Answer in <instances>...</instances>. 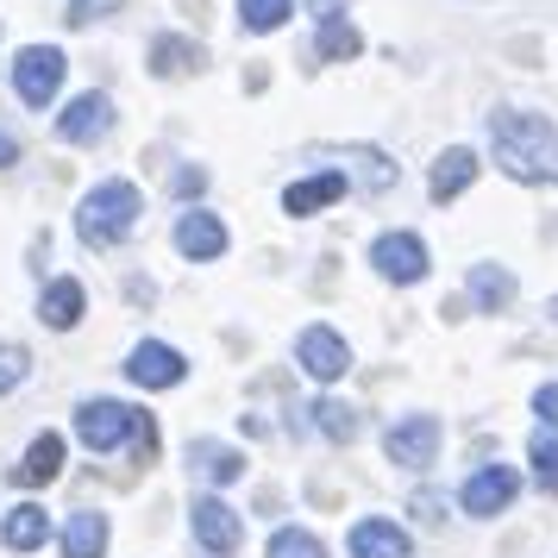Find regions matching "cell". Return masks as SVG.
I'll use <instances>...</instances> for the list:
<instances>
[{
  "mask_svg": "<svg viewBox=\"0 0 558 558\" xmlns=\"http://www.w3.org/2000/svg\"><path fill=\"white\" fill-rule=\"evenodd\" d=\"M489 145L514 182H558V126L546 113H521V107H496L489 113Z\"/></svg>",
  "mask_w": 558,
  "mask_h": 558,
  "instance_id": "1",
  "label": "cell"
},
{
  "mask_svg": "<svg viewBox=\"0 0 558 558\" xmlns=\"http://www.w3.org/2000/svg\"><path fill=\"white\" fill-rule=\"evenodd\" d=\"M138 189L132 182H101V189H88L76 207V232H82V245H120L132 227H138Z\"/></svg>",
  "mask_w": 558,
  "mask_h": 558,
  "instance_id": "2",
  "label": "cell"
},
{
  "mask_svg": "<svg viewBox=\"0 0 558 558\" xmlns=\"http://www.w3.org/2000/svg\"><path fill=\"white\" fill-rule=\"evenodd\" d=\"M13 88L26 107H51L57 88H63V51L57 45H26L20 63H13Z\"/></svg>",
  "mask_w": 558,
  "mask_h": 558,
  "instance_id": "3",
  "label": "cell"
},
{
  "mask_svg": "<svg viewBox=\"0 0 558 558\" xmlns=\"http://www.w3.org/2000/svg\"><path fill=\"white\" fill-rule=\"evenodd\" d=\"M138 414H145V408H126V402H82V414H76L82 446H88V452H113L120 439L138 433Z\"/></svg>",
  "mask_w": 558,
  "mask_h": 558,
  "instance_id": "4",
  "label": "cell"
},
{
  "mask_svg": "<svg viewBox=\"0 0 558 558\" xmlns=\"http://www.w3.org/2000/svg\"><path fill=\"white\" fill-rule=\"evenodd\" d=\"M514 489H521V471H514V464H483L477 477H464L458 502H464L471 521H489V514H502V508L514 502Z\"/></svg>",
  "mask_w": 558,
  "mask_h": 558,
  "instance_id": "5",
  "label": "cell"
},
{
  "mask_svg": "<svg viewBox=\"0 0 558 558\" xmlns=\"http://www.w3.org/2000/svg\"><path fill=\"white\" fill-rule=\"evenodd\" d=\"M295 364H302L314 383H339L345 371H352V345H345L332 327H307L302 339H295Z\"/></svg>",
  "mask_w": 558,
  "mask_h": 558,
  "instance_id": "6",
  "label": "cell"
},
{
  "mask_svg": "<svg viewBox=\"0 0 558 558\" xmlns=\"http://www.w3.org/2000/svg\"><path fill=\"white\" fill-rule=\"evenodd\" d=\"M371 264H377V277H389V282H421L433 257L414 232H383L377 245H371Z\"/></svg>",
  "mask_w": 558,
  "mask_h": 558,
  "instance_id": "7",
  "label": "cell"
},
{
  "mask_svg": "<svg viewBox=\"0 0 558 558\" xmlns=\"http://www.w3.org/2000/svg\"><path fill=\"white\" fill-rule=\"evenodd\" d=\"M107 132H113V101L107 95H76L57 113V138L63 145H101Z\"/></svg>",
  "mask_w": 558,
  "mask_h": 558,
  "instance_id": "8",
  "label": "cell"
},
{
  "mask_svg": "<svg viewBox=\"0 0 558 558\" xmlns=\"http://www.w3.org/2000/svg\"><path fill=\"white\" fill-rule=\"evenodd\" d=\"M126 377L138 383V389H177V383L189 377V364H182L177 345H163V339H145V345H132Z\"/></svg>",
  "mask_w": 558,
  "mask_h": 558,
  "instance_id": "9",
  "label": "cell"
},
{
  "mask_svg": "<svg viewBox=\"0 0 558 558\" xmlns=\"http://www.w3.org/2000/svg\"><path fill=\"white\" fill-rule=\"evenodd\" d=\"M189 521H195V539H202V553H214V558H232V553H239V539H245L239 514H232L220 496H202V502L189 508Z\"/></svg>",
  "mask_w": 558,
  "mask_h": 558,
  "instance_id": "10",
  "label": "cell"
},
{
  "mask_svg": "<svg viewBox=\"0 0 558 558\" xmlns=\"http://www.w3.org/2000/svg\"><path fill=\"white\" fill-rule=\"evenodd\" d=\"M383 446H389V458H396V464L421 471V464H433V458H439V421H433V414H408V421H396V427H389V439H383Z\"/></svg>",
  "mask_w": 558,
  "mask_h": 558,
  "instance_id": "11",
  "label": "cell"
},
{
  "mask_svg": "<svg viewBox=\"0 0 558 558\" xmlns=\"http://www.w3.org/2000/svg\"><path fill=\"white\" fill-rule=\"evenodd\" d=\"M177 252L195 257V264H207V257L227 252V227H220V214H207V207H189L177 220Z\"/></svg>",
  "mask_w": 558,
  "mask_h": 558,
  "instance_id": "12",
  "label": "cell"
},
{
  "mask_svg": "<svg viewBox=\"0 0 558 558\" xmlns=\"http://www.w3.org/2000/svg\"><path fill=\"white\" fill-rule=\"evenodd\" d=\"M339 195H345V177H339V170H314V177H302V182H289V189H282V214L307 220V214L332 207Z\"/></svg>",
  "mask_w": 558,
  "mask_h": 558,
  "instance_id": "13",
  "label": "cell"
},
{
  "mask_svg": "<svg viewBox=\"0 0 558 558\" xmlns=\"http://www.w3.org/2000/svg\"><path fill=\"white\" fill-rule=\"evenodd\" d=\"M57 471H63V439H57V433H38L32 452L13 464V483H20V489H45Z\"/></svg>",
  "mask_w": 558,
  "mask_h": 558,
  "instance_id": "14",
  "label": "cell"
},
{
  "mask_svg": "<svg viewBox=\"0 0 558 558\" xmlns=\"http://www.w3.org/2000/svg\"><path fill=\"white\" fill-rule=\"evenodd\" d=\"M82 307H88V295H82V282L76 277H57L45 295H38V320L45 327H57V332H70L82 320Z\"/></svg>",
  "mask_w": 558,
  "mask_h": 558,
  "instance_id": "15",
  "label": "cell"
},
{
  "mask_svg": "<svg viewBox=\"0 0 558 558\" xmlns=\"http://www.w3.org/2000/svg\"><path fill=\"white\" fill-rule=\"evenodd\" d=\"M0 539H7V553H38L45 539H51V521H45V508L38 502H20L7 521H0Z\"/></svg>",
  "mask_w": 558,
  "mask_h": 558,
  "instance_id": "16",
  "label": "cell"
},
{
  "mask_svg": "<svg viewBox=\"0 0 558 558\" xmlns=\"http://www.w3.org/2000/svg\"><path fill=\"white\" fill-rule=\"evenodd\" d=\"M352 558H408V533L396 521H357L352 527Z\"/></svg>",
  "mask_w": 558,
  "mask_h": 558,
  "instance_id": "17",
  "label": "cell"
},
{
  "mask_svg": "<svg viewBox=\"0 0 558 558\" xmlns=\"http://www.w3.org/2000/svg\"><path fill=\"white\" fill-rule=\"evenodd\" d=\"M471 177H477V157L464 151V145H452V151H439V163H433V202H458L464 189H471Z\"/></svg>",
  "mask_w": 558,
  "mask_h": 558,
  "instance_id": "18",
  "label": "cell"
},
{
  "mask_svg": "<svg viewBox=\"0 0 558 558\" xmlns=\"http://www.w3.org/2000/svg\"><path fill=\"white\" fill-rule=\"evenodd\" d=\"M101 553H107V514H95V508L70 514V527H63V558H101Z\"/></svg>",
  "mask_w": 558,
  "mask_h": 558,
  "instance_id": "19",
  "label": "cell"
},
{
  "mask_svg": "<svg viewBox=\"0 0 558 558\" xmlns=\"http://www.w3.org/2000/svg\"><path fill=\"white\" fill-rule=\"evenodd\" d=\"M508 295H514V277L502 264H471V307L477 314H502Z\"/></svg>",
  "mask_w": 558,
  "mask_h": 558,
  "instance_id": "20",
  "label": "cell"
},
{
  "mask_svg": "<svg viewBox=\"0 0 558 558\" xmlns=\"http://www.w3.org/2000/svg\"><path fill=\"white\" fill-rule=\"evenodd\" d=\"M314 51H320V63H345V57L364 51V38H357V26L345 13H332V20H320V32H314Z\"/></svg>",
  "mask_w": 558,
  "mask_h": 558,
  "instance_id": "21",
  "label": "cell"
},
{
  "mask_svg": "<svg viewBox=\"0 0 558 558\" xmlns=\"http://www.w3.org/2000/svg\"><path fill=\"white\" fill-rule=\"evenodd\" d=\"M189 458H195V471H202L207 483H220V489H227V483H239L245 477V458L232 452V446H189Z\"/></svg>",
  "mask_w": 558,
  "mask_h": 558,
  "instance_id": "22",
  "label": "cell"
},
{
  "mask_svg": "<svg viewBox=\"0 0 558 558\" xmlns=\"http://www.w3.org/2000/svg\"><path fill=\"white\" fill-rule=\"evenodd\" d=\"M195 63H202V51H195L189 38H157L151 45V70L157 76H189Z\"/></svg>",
  "mask_w": 558,
  "mask_h": 558,
  "instance_id": "23",
  "label": "cell"
},
{
  "mask_svg": "<svg viewBox=\"0 0 558 558\" xmlns=\"http://www.w3.org/2000/svg\"><path fill=\"white\" fill-rule=\"evenodd\" d=\"M527 458H533V477H539V489H546V496H558V433L539 427V433H533V446H527Z\"/></svg>",
  "mask_w": 558,
  "mask_h": 558,
  "instance_id": "24",
  "label": "cell"
},
{
  "mask_svg": "<svg viewBox=\"0 0 558 558\" xmlns=\"http://www.w3.org/2000/svg\"><path fill=\"white\" fill-rule=\"evenodd\" d=\"M264 558H327V539L307 527H282V533H270V553Z\"/></svg>",
  "mask_w": 558,
  "mask_h": 558,
  "instance_id": "25",
  "label": "cell"
},
{
  "mask_svg": "<svg viewBox=\"0 0 558 558\" xmlns=\"http://www.w3.org/2000/svg\"><path fill=\"white\" fill-rule=\"evenodd\" d=\"M239 26H245V32L289 26V0H239Z\"/></svg>",
  "mask_w": 558,
  "mask_h": 558,
  "instance_id": "26",
  "label": "cell"
},
{
  "mask_svg": "<svg viewBox=\"0 0 558 558\" xmlns=\"http://www.w3.org/2000/svg\"><path fill=\"white\" fill-rule=\"evenodd\" d=\"M307 414H314V427H327V439H339V446L357 433V421H352V408L345 402H314Z\"/></svg>",
  "mask_w": 558,
  "mask_h": 558,
  "instance_id": "27",
  "label": "cell"
},
{
  "mask_svg": "<svg viewBox=\"0 0 558 558\" xmlns=\"http://www.w3.org/2000/svg\"><path fill=\"white\" fill-rule=\"evenodd\" d=\"M26 377H32V352H26V345H7V339H0V396H7V389H20Z\"/></svg>",
  "mask_w": 558,
  "mask_h": 558,
  "instance_id": "28",
  "label": "cell"
},
{
  "mask_svg": "<svg viewBox=\"0 0 558 558\" xmlns=\"http://www.w3.org/2000/svg\"><path fill=\"white\" fill-rule=\"evenodd\" d=\"M107 13H120V0H70V26H95V20H107Z\"/></svg>",
  "mask_w": 558,
  "mask_h": 558,
  "instance_id": "29",
  "label": "cell"
},
{
  "mask_svg": "<svg viewBox=\"0 0 558 558\" xmlns=\"http://www.w3.org/2000/svg\"><path fill=\"white\" fill-rule=\"evenodd\" d=\"M533 414H539L546 427H558V383H546V389H533Z\"/></svg>",
  "mask_w": 558,
  "mask_h": 558,
  "instance_id": "30",
  "label": "cell"
},
{
  "mask_svg": "<svg viewBox=\"0 0 558 558\" xmlns=\"http://www.w3.org/2000/svg\"><path fill=\"white\" fill-rule=\"evenodd\" d=\"M202 182H207V170H182V177H177V195H202Z\"/></svg>",
  "mask_w": 558,
  "mask_h": 558,
  "instance_id": "31",
  "label": "cell"
},
{
  "mask_svg": "<svg viewBox=\"0 0 558 558\" xmlns=\"http://www.w3.org/2000/svg\"><path fill=\"white\" fill-rule=\"evenodd\" d=\"M7 163H20V145H13V138L0 132V170H7Z\"/></svg>",
  "mask_w": 558,
  "mask_h": 558,
  "instance_id": "32",
  "label": "cell"
},
{
  "mask_svg": "<svg viewBox=\"0 0 558 558\" xmlns=\"http://www.w3.org/2000/svg\"><path fill=\"white\" fill-rule=\"evenodd\" d=\"M307 7H314L320 20H332V13H345V0H307Z\"/></svg>",
  "mask_w": 558,
  "mask_h": 558,
  "instance_id": "33",
  "label": "cell"
},
{
  "mask_svg": "<svg viewBox=\"0 0 558 558\" xmlns=\"http://www.w3.org/2000/svg\"><path fill=\"white\" fill-rule=\"evenodd\" d=\"M553 320H558V302H553Z\"/></svg>",
  "mask_w": 558,
  "mask_h": 558,
  "instance_id": "34",
  "label": "cell"
}]
</instances>
